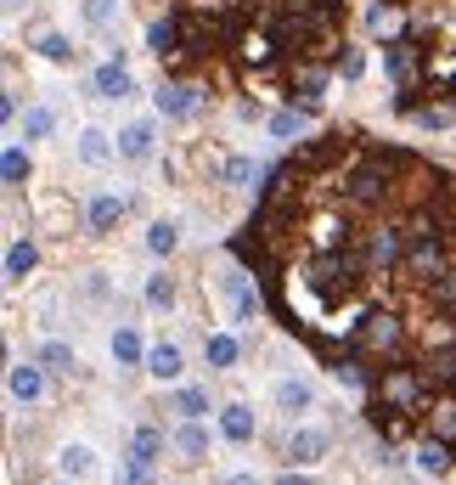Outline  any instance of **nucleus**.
I'll return each mask as SVG.
<instances>
[{
	"instance_id": "obj_1",
	"label": "nucleus",
	"mask_w": 456,
	"mask_h": 485,
	"mask_svg": "<svg viewBox=\"0 0 456 485\" xmlns=\"http://www.w3.org/2000/svg\"><path fill=\"white\" fill-rule=\"evenodd\" d=\"M232 254L271 316L349 390L417 373L429 435L456 446V175L333 131L265 175Z\"/></svg>"
},
{
	"instance_id": "obj_2",
	"label": "nucleus",
	"mask_w": 456,
	"mask_h": 485,
	"mask_svg": "<svg viewBox=\"0 0 456 485\" xmlns=\"http://www.w3.org/2000/svg\"><path fill=\"white\" fill-rule=\"evenodd\" d=\"M6 390H12V401L35 406V401L46 395V373H40V362H12V373H6Z\"/></svg>"
},
{
	"instance_id": "obj_3",
	"label": "nucleus",
	"mask_w": 456,
	"mask_h": 485,
	"mask_svg": "<svg viewBox=\"0 0 456 485\" xmlns=\"http://www.w3.org/2000/svg\"><path fill=\"white\" fill-rule=\"evenodd\" d=\"M90 90L102 96V102H124V96L136 90V79H130V69H124V62H102V69L90 74Z\"/></svg>"
},
{
	"instance_id": "obj_4",
	"label": "nucleus",
	"mask_w": 456,
	"mask_h": 485,
	"mask_svg": "<svg viewBox=\"0 0 456 485\" xmlns=\"http://www.w3.org/2000/svg\"><path fill=\"white\" fill-rule=\"evenodd\" d=\"M220 435L232 440V446H248V440L259 435V424H254V412H248L243 401H232V406H220Z\"/></svg>"
},
{
	"instance_id": "obj_5",
	"label": "nucleus",
	"mask_w": 456,
	"mask_h": 485,
	"mask_svg": "<svg viewBox=\"0 0 456 485\" xmlns=\"http://www.w3.org/2000/svg\"><path fill=\"white\" fill-rule=\"evenodd\" d=\"M175 451H181V463H203L209 458V429L198 424V417H186V424L175 429V440H170Z\"/></svg>"
},
{
	"instance_id": "obj_6",
	"label": "nucleus",
	"mask_w": 456,
	"mask_h": 485,
	"mask_svg": "<svg viewBox=\"0 0 456 485\" xmlns=\"http://www.w3.org/2000/svg\"><path fill=\"white\" fill-rule=\"evenodd\" d=\"M119 220H124V198H119V192H96V198H90V232L108 237Z\"/></svg>"
},
{
	"instance_id": "obj_7",
	"label": "nucleus",
	"mask_w": 456,
	"mask_h": 485,
	"mask_svg": "<svg viewBox=\"0 0 456 485\" xmlns=\"http://www.w3.org/2000/svg\"><path fill=\"white\" fill-rule=\"evenodd\" d=\"M417 62H422V74H429V85L456 90V46H445V51H417Z\"/></svg>"
},
{
	"instance_id": "obj_8",
	"label": "nucleus",
	"mask_w": 456,
	"mask_h": 485,
	"mask_svg": "<svg viewBox=\"0 0 456 485\" xmlns=\"http://www.w3.org/2000/svg\"><path fill=\"white\" fill-rule=\"evenodd\" d=\"M147 373H152V378H164V384H175V378L186 373L181 344H152V350H147Z\"/></svg>"
},
{
	"instance_id": "obj_9",
	"label": "nucleus",
	"mask_w": 456,
	"mask_h": 485,
	"mask_svg": "<svg viewBox=\"0 0 456 485\" xmlns=\"http://www.w3.org/2000/svg\"><path fill=\"white\" fill-rule=\"evenodd\" d=\"M327 451V429H293L287 435V463H316Z\"/></svg>"
},
{
	"instance_id": "obj_10",
	"label": "nucleus",
	"mask_w": 456,
	"mask_h": 485,
	"mask_svg": "<svg viewBox=\"0 0 456 485\" xmlns=\"http://www.w3.org/2000/svg\"><path fill=\"white\" fill-rule=\"evenodd\" d=\"M158 113H164V119H192V113H198V90H192V85H164V90H158Z\"/></svg>"
},
{
	"instance_id": "obj_11",
	"label": "nucleus",
	"mask_w": 456,
	"mask_h": 485,
	"mask_svg": "<svg viewBox=\"0 0 456 485\" xmlns=\"http://www.w3.org/2000/svg\"><path fill=\"white\" fill-rule=\"evenodd\" d=\"M35 266H40V248L28 243V237H17V243L6 248V282H12V288L28 282V271H35Z\"/></svg>"
},
{
	"instance_id": "obj_12",
	"label": "nucleus",
	"mask_w": 456,
	"mask_h": 485,
	"mask_svg": "<svg viewBox=\"0 0 456 485\" xmlns=\"http://www.w3.org/2000/svg\"><path fill=\"white\" fill-rule=\"evenodd\" d=\"M451 458H456V446H451L445 435H429V440H422V451H417V469H422V474H445Z\"/></svg>"
},
{
	"instance_id": "obj_13",
	"label": "nucleus",
	"mask_w": 456,
	"mask_h": 485,
	"mask_svg": "<svg viewBox=\"0 0 456 485\" xmlns=\"http://www.w3.org/2000/svg\"><path fill=\"white\" fill-rule=\"evenodd\" d=\"M147 46H152L158 57H181V51H186V46H181V17L152 23V28H147Z\"/></svg>"
},
{
	"instance_id": "obj_14",
	"label": "nucleus",
	"mask_w": 456,
	"mask_h": 485,
	"mask_svg": "<svg viewBox=\"0 0 456 485\" xmlns=\"http://www.w3.org/2000/svg\"><path fill=\"white\" fill-rule=\"evenodd\" d=\"M164 429H158V424H141L136 435H130V458H147V463H158V458H164Z\"/></svg>"
},
{
	"instance_id": "obj_15",
	"label": "nucleus",
	"mask_w": 456,
	"mask_h": 485,
	"mask_svg": "<svg viewBox=\"0 0 456 485\" xmlns=\"http://www.w3.org/2000/svg\"><path fill=\"white\" fill-rule=\"evenodd\" d=\"M119 158H130V164L152 158V124H130V131L119 136Z\"/></svg>"
},
{
	"instance_id": "obj_16",
	"label": "nucleus",
	"mask_w": 456,
	"mask_h": 485,
	"mask_svg": "<svg viewBox=\"0 0 456 485\" xmlns=\"http://www.w3.org/2000/svg\"><path fill=\"white\" fill-rule=\"evenodd\" d=\"M237 355H243V344H237L232 333H209V339H203V362H209V367H237Z\"/></svg>"
},
{
	"instance_id": "obj_17",
	"label": "nucleus",
	"mask_w": 456,
	"mask_h": 485,
	"mask_svg": "<svg viewBox=\"0 0 456 485\" xmlns=\"http://www.w3.org/2000/svg\"><path fill=\"white\" fill-rule=\"evenodd\" d=\"M310 401H316V390H310L305 378H282V384H276V406H282V412H305Z\"/></svg>"
},
{
	"instance_id": "obj_18",
	"label": "nucleus",
	"mask_w": 456,
	"mask_h": 485,
	"mask_svg": "<svg viewBox=\"0 0 456 485\" xmlns=\"http://www.w3.org/2000/svg\"><path fill=\"white\" fill-rule=\"evenodd\" d=\"M113 362H119V367L147 362V350H141V333H136V328H119V333H113Z\"/></svg>"
},
{
	"instance_id": "obj_19",
	"label": "nucleus",
	"mask_w": 456,
	"mask_h": 485,
	"mask_svg": "<svg viewBox=\"0 0 456 485\" xmlns=\"http://www.w3.org/2000/svg\"><path fill=\"white\" fill-rule=\"evenodd\" d=\"M35 362H40L46 373H74V367H79V362H74V350H68V344H57V339H51V344H40Z\"/></svg>"
},
{
	"instance_id": "obj_20",
	"label": "nucleus",
	"mask_w": 456,
	"mask_h": 485,
	"mask_svg": "<svg viewBox=\"0 0 456 485\" xmlns=\"http://www.w3.org/2000/svg\"><path fill=\"white\" fill-rule=\"evenodd\" d=\"M0 181H6V186H23V181H28V153H23V147H6V153H0Z\"/></svg>"
},
{
	"instance_id": "obj_21",
	"label": "nucleus",
	"mask_w": 456,
	"mask_h": 485,
	"mask_svg": "<svg viewBox=\"0 0 456 485\" xmlns=\"http://www.w3.org/2000/svg\"><path fill=\"white\" fill-rule=\"evenodd\" d=\"M62 474H68V480H85V474H96V458H90V451L85 446H62Z\"/></svg>"
},
{
	"instance_id": "obj_22",
	"label": "nucleus",
	"mask_w": 456,
	"mask_h": 485,
	"mask_svg": "<svg viewBox=\"0 0 456 485\" xmlns=\"http://www.w3.org/2000/svg\"><path fill=\"white\" fill-rule=\"evenodd\" d=\"M147 248L158 254V260H164V254H175V248H181V232H175L170 220H152V232H147Z\"/></svg>"
},
{
	"instance_id": "obj_23",
	"label": "nucleus",
	"mask_w": 456,
	"mask_h": 485,
	"mask_svg": "<svg viewBox=\"0 0 456 485\" xmlns=\"http://www.w3.org/2000/svg\"><path fill=\"white\" fill-rule=\"evenodd\" d=\"M79 158H85V164H108V158H113L108 136H102V131H85V136H79Z\"/></svg>"
},
{
	"instance_id": "obj_24",
	"label": "nucleus",
	"mask_w": 456,
	"mask_h": 485,
	"mask_svg": "<svg viewBox=\"0 0 456 485\" xmlns=\"http://www.w3.org/2000/svg\"><path fill=\"white\" fill-rule=\"evenodd\" d=\"M175 412H181V417H203V412H209V390H198V384H186V390L175 395Z\"/></svg>"
},
{
	"instance_id": "obj_25",
	"label": "nucleus",
	"mask_w": 456,
	"mask_h": 485,
	"mask_svg": "<svg viewBox=\"0 0 456 485\" xmlns=\"http://www.w3.org/2000/svg\"><path fill=\"white\" fill-rule=\"evenodd\" d=\"M147 305H152V311H170V305H175V282H170V277H152V282H147Z\"/></svg>"
},
{
	"instance_id": "obj_26",
	"label": "nucleus",
	"mask_w": 456,
	"mask_h": 485,
	"mask_svg": "<svg viewBox=\"0 0 456 485\" xmlns=\"http://www.w3.org/2000/svg\"><path fill=\"white\" fill-rule=\"evenodd\" d=\"M51 124H57V119H51V108H35V113L23 119V142H40V136H51Z\"/></svg>"
},
{
	"instance_id": "obj_27",
	"label": "nucleus",
	"mask_w": 456,
	"mask_h": 485,
	"mask_svg": "<svg viewBox=\"0 0 456 485\" xmlns=\"http://www.w3.org/2000/svg\"><path fill=\"white\" fill-rule=\"evenodd\" d=\"M46 62H74V46L62 40V35H40V46H35Z\"/></svg>"
},
{
	"instance_id": "obj_28",
	"label": "nucleus",
	"mask_w": 456,
	"mask_h": 485,
	"mask_svg": "<svg viewBox=\"0 0 456 485\" xmlns=\"http://www.w3.org/2000/svg\"><path fill=\"white\" fill-rule=\"evenodd\" d=\"M333 69H338L344 79H361V69H367V62H361V51H349V46H344V51H338V62H333Z\"/></svg>"
},
{
	"instance_id": "obj_29",
	"label": "nucleus",
	"mask_w": 456,
	"mask_h": 485,
	"mask_svg": "<svg viewBox=\"0 0 456 485\" xmlns=\"http://www.w3.org/2000/svg\"><path fill=\"white\" fill-rule=\"evenodd\" d=\"M271 131H276L282 142H287V136H299V131H305V113H276V119H271Z\"/></svg>"
},
{
	"instance_id": "obj_30",
	"label": "nucleus",
	"mask_w": 456,
	"mask_h": 485,
	"mask_svg": "<svg viewBox=\"0 0 456 485\" xmlns=\"http://www.w3.org/2000/svg\"><path fill=\"white\" fill-rule=\"evenodd\" d=\"M372 35H378V40L400 35V12H372Z\"/></svg>"
},
{
	"instance_id": "obj_31",
	"label": "nucleus",
	"mask_w": 456,
	"mask_h": 485,
	"mask_svg": "<svg viewBox=\"0 0 456 485\" xmlns=\"http://www.w3.org/2000/svg\"><path fill=\"white\" fill-rule=\"evenodd\" d=\"M417 124L422 131H451V113L445 108H417Z\"/></svg>"
},
{
	"instance_id": "obj_32",
	"label": "nucleus",
	"mask_w": 456,
	"mask_h": 485,
	"mask_svg": "<svg viewBox=\"0 0 456 485\" xmlns=\"http://www.w3.org/2000/svg\"><path fill=\"white\" fill-rule=\"evenodd\" d=\"M113 6H119V0H90V6H85V17H90L96 28H102V23L113 17Z\"/></svg>"
},
{
	"instance_id": "obj_33",
	"label": "nucleus",
	"mask_w": 456,
	"mask_h": 485,
	"mask_svg": "<svg viewBox=\"0 0 456 485\" xmlns=\"http://www.w3.org/2000/svg\"><path fill=\"white\" fill-rule=\"evenodd\" d=\"M225 175H232V186H243V181L254 175V164H248V158H232V164H225Z\"/></svg>"
},
{
	"instance_id": "obj_34",
	"label": "nucleus",
	"mask_w": 456,
	"mask_h": 485,
	"mask_svg": "<svg viewBox=\"0 0 456 485\" xmlns=\"http://www.w3.org/2000/svg\"><path fill=\"white\" fill-rule=\"evenodd\" d=\"M276 485H316V480H305V474H282Z\"/></svg>"
},
{
	"instance_id": "obj_35",
	"label": "nucleus",
	"mask_w": 456,
	"mask_h": 485,
	"mask_svg": "<svg viewBox=\"0 0 456 485\" xmlns=\"http://www.w3.org/2000/svg\"><path fill=\"white\" fill-rule=\"evenodd\" d=\"M225 485H259L254 474H232V480H225Z\"/></svg>"
},
{
	"instance_id": "obj_36",
	"label": "nucleus",
	"mask_w": 456,
	"mask_h": 485,
	"mask_svg": "<svg viewBox=\"0 0 456 485\" xmlns=\"http://www.w3.org/2000/svg\"><path fill=\"white\" fill-rule=\"evenodd\" d=\"M6 6H12V12H17V6H23V0H6Z\"/></svg>"
},
{
	"instance_id": "obj_37",
	"label": "nucleus",
	"mask_w": 456,
	"mask_h": 485,
	"mask_svg": "<svg viewBox=\"0 0 456 485\" xmlns=\"http://www.w3.org/2000/svg\"><path fill=\"white\" fill-rule=\"evenodd\" d=\"M57 485H74V480H57Z\"/></svg>"
}]
</instances>
